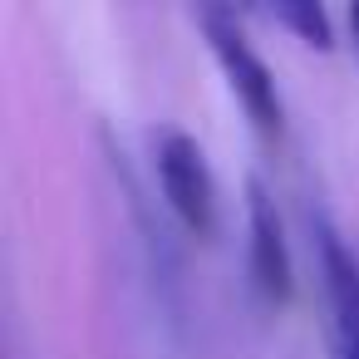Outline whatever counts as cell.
<instances>
[{"label":"cell","instance_id":"obj_5","mask_svg":"<svg viewBox=\"0 0 359 359\" xmlns=\"http://www.w3.org/2000/svg\"><path fill=\"white\" fill-rule=\"evenodd\" d=\"M271 15H276L285 30H295L305 45L330 50V15H325V6H315V0H285V6H276Z\"/></svg>","mask_w":359,"mask_h":359},{"label":"cell","instance_id":"obj_6","mask_svg":"<svg viewBox=\"0 0 359 359\" xmlns=\"http://www.w3.org/2000/svg\"><path fill=\"white\" fill-rule=\"evenodd\" d=\"M349 30H354V45H359V6L349 11Z\"/></svg>","mask_w":359,"mask_h":359},{"label":"cell","instance_id":"obj_1","mask_svg":"<svg viewBox=\"0 0 359 359\" xmlns=\"http://www.w3.org/2000/svg\"><path fill=\"white\" fill-rule=\"evenodd\" d=\"M197 20H202V30H207V45H212V55H217V65H222V74H226L231 94H236L241 109L251 114V123H256L261 133H280V114H285V109H280L276 79H271L266 60L251 50V40L236 30V15L222 11V6H202Z\"/></svg>","mask_w":359,"mask_h":359},{"label":"cell","instance_id":"obj_3","mask_svg":"<svg viewBox=\"0 0 359 359\" xmlns=\"http://www.w3.org/2000/svg\"><path fill=\"white\" fill-rule=\"evenodd\" d=\"M246 226H251V276H256V290L271 305H285L290 290H295L290 246H285V226H280L276 197L266 192L261 177L246 182Z\"/></svg>","mask_w":359,"mask_h":359},{"label":"cell","instance_id":"obj_4","mask_svg":"<svg viewBox=\"0 0 359 359\" xmlns=\"http://www.w3.org/2000/svg\"><path fill=\"white\" fill-rule=\"evenodd\" d=\"M320 271H325V300H330V330H334V359H359V261L349 246L320 226Z\"/></svg>","mask_w":359,"mask_h":359},{"label":"cell","instance_id":"obj_2","mask_svg":"<svg viewBox=\"0 0 359 359\" xmlns=\"http://www.w3.org/2000/svg\"><path fill=\"white\" fill-rule=\"evenodd\" d=\"M153 163H158V182H163V197L177 212V222L192 236H212L217 182H212V168H207L197 138L182 133V128H158L153 133Z\"/></svg>","mask_w":359,"mask_h":359}]
</instances>
